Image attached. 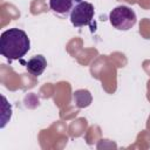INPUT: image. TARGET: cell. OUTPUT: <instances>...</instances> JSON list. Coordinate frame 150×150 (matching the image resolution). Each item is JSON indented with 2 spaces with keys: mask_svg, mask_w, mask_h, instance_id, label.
<instances>
[{
  "mask_svg": "<svg viewBox=\"0 0 150 150\" xmlns=\"http://www.w3.org/2000/svg\"><path fill=\"white\" fill-rule=\"evenodd\" d=\"M30 48V41L26 32L19 28H9L1 34L0 53L9 61L23 57Z\"/></svg>",
  "mask_w": 150,
  "mask_h": 150,
  "instance_id": "6da1fadb",
  "label": "cell"
},
{
  "mask_svg": "<svg viewBox=\"0 0 150 150\" xmlns=\"http://www.w3.org/2000/svg\"><path fill=\"white\" fill-rule=\"evenodd\" d=\"M109 20L112 27H115L116 29L128 30L136 23L137 18L131 8L127 6H117L110 12Z\"/></svg>",
  "mask_w": 150,
  "mask_h": 150,
  "instance_id": "7a4b0ae2",
  "label": "cell"
},
{
  "mask_svg": "<svg viewBox=\"0 0 150 150\" xmlns=\"http://www.w3.org/2000/svg\"><path fill=\"white\" fill-rule=\"evenodd\" d=\"M94 13H95L94 6L90 2L81 1L71 9V12H70V21L75 27L91 26Z\"/></svg>",
  "mask_w": 150,
  "mask_h": 150,
  "instance_id": "3957f363",
  "label": "cell"
},
{
  "mask_svg": "<svg viewBox=\"0 0 150 150\" xmlns=\"http://www.w3.org/2000/svg\"><path fill=\"white\" fill-rule=\"evenodd\" d=\"M46 67H47V60L42 55H35L27 62V66H26L28 73H30L34 76L41 75L45 71Z\"/></svg>",
  "mask_w": 150,
  "mask_h": 150,
  "instance_id": "277c9868",
  "label": "cell"
},
{
  "mask_svg": "<svg viewBox=\"0 0 150 150\" xmlns=\"http://www.w3.org/2000/svg\"><path fill=\"white\" fill-rule=\"evenodd\" d=\"M49 7L55 13L64 14L71 9L73 0H49Z\"/></svg>",
  "mask_w": 150,
  "mask_h": 150,
  "instance_id": "5b68a950",
  "label": "cell"
},
{
  "mask_svg": "<svg viewBox=\"0 0 150 150\" xmlns=\"http://www.w3.org/2000/svg\"><path fill=\"white\" fill-rule=\"evenodd\" d=\"M75 1H77V2H81V1H82V0H75Z\"/></svg>",
  "mask_w": 150,
  "mask_h": 150,
  "instance_id": "8992f818",
  "label": "cell"
}]
</instances>
